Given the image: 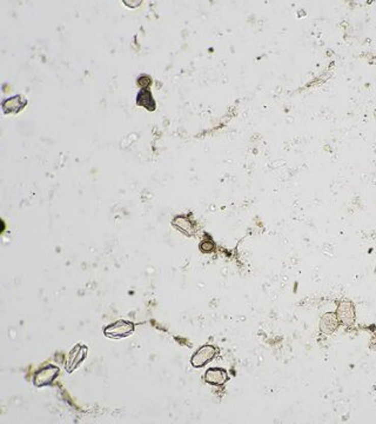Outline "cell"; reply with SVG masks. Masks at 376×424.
<instances>
[{"mask_svg":"<svg viewBox=\"0 0 376 424\" xmlns=\"http://www.w3.org/2000/svg\"><path fill=\"white\" fill-rule=\"evenodd\" d=\"M133 330V323L126 322V320H118V322L106 327L105 330H103V334L111 338H122L129 336Z\"/></svg>","mask_w":376,"mask_h":424,"instance_id":"1","label":"cell"},{"mask_svg":"<svg viewBox=\"0 0 376 424\" xmlns=\"http://www.w3.org/2000/svg\"><path fill=\"white\" fill-rule=\"evenodd\" d=\"M336 316L344 327H352L355 323V308L352 302L342 301L337 307Z\"/></svg>","mask_w":376,"mask_h":424,"instance_id":"2","label":"cell"},{"mask_svg":"<svg viewBox=\"0 0 376 424\" xmlns=\"http://www.w3.org/2000/svg\"><path fill=\"white\" fill-rule=\"evenodd\" d=\"M216 354L217 349L213 345H203L192 357V365L194 368H201V366L206 365L209 361H212L214 356H216Z\"/></svg>","mask_w":376,"mask_h":424,"instance_id":"3","label":"cell"},{"mask_svg":"<svg viewBox=\"0 0 376 424\" xmlns=\"http://www.w3.org/2000/svg\"><path fill=\"white\" fill-rule=\"evenodd\" d=\"M28 105V99L22 97L20 94L13 95V97L7 98L3 102L2 108L5 114H15L25 108Z\"/></svg>","mask_w":376,"mask_h":424,"instance_id":"4","label":"cell"},{"mask_svg":"<svg viewBox=\"0 0 376 424\" xmlns=\"http://www.w3.org/2000/svg\"><path fill=\"white\" fill-rule=\"evenodd\" d=\"M58 372L59 369L57 368V366H46V368L39 370V371L36 373V376H34V384H36L37 387H44V385L52 383V381L57 377Z\"/></svg>","mask_w":376,"mask_h":424,"instance_id":"5","label":"cell"},{"mask_svg":"<svg viewBox=\"0 0 376 424\" xmlns=\"http://www.w3.org/2000/svg\"><path fill=\"white\" fill-rule=\"evenodd\" d=\"M339 318H337L336 314H333V312H328L322 316L320 320V330L322 334L325 335H332L336 331L337 328H339Z\"/></svg>","mask_w":376,"mask_h":424,"instance_id":"6","label":"cell"},{"mask_svg":"<svg viewBox=\"0 0 376 424\" xmlns=\"http://www.w3.org/2000/svg\"><path fill=\"white\" fill-rule=\"evenodd\" d=\"M205 380L207 383H209L212 385H222L227 382L228 376L225 370L219 369V368H213V369L207 370V372L205 375Z\"/></svg>","mask_w":376,"mask_h":424,"instance_id":"7","label":"cell"},{"mask_svg":"<svg viewBox=\"0 0 376 424\" xmlns=\"http://www.w3.org/2000/svg\"><path fill=\"white\" fill-rule=\"evenodd\" d=\"M137 104L147 111L155 110V102L154 99H153V95L149 90H141L140 92L138 93Z\"/></svg>","mask_w":376,"mask_h":424,"instance_id":"8","label":"cell"},{"mask_svg":"<svg viewBox=\"0 0 376 424\" xmlns=\"http://www.w3.org/2000/svg\"><path fill=\"white\" fill-rule=\"evenodd\" d=\"M173 227L187 236H192L194 234L193 223H192V221L185 216L175 217V218L173 219Z\"/></svg>","mask_w":376,"mask_h":424,"instance_id":"9","label":"cell"},{"mask_svg":"<svg viewBox=\"0 0 376 424\" xmlns=\"http://www.w3.org/2000/svg\"><path fill=\"white\" fill-rule=\"evenodd\" d=\"M151 84H152V79L147 74H143L138 78V85H139L143 90H147Z\"/></svg>","mask_w":376,"mask_h":424,"instance_id":"10","label":"cell"},{"mask_svg":"<svg viewBox=\"0 0 376 424\" xmlns=\"http://www.w3.org/2000/svg\"><path fill=\"white\" fill-rule=\"evenodd\" d=\"M200 250L202 252H212L214 250V243L210 240H205L200 244Z\"/></svg>","mask_w":376,"mask_h":424,"instance_id":"11","label":"cell"}]
</instances>
